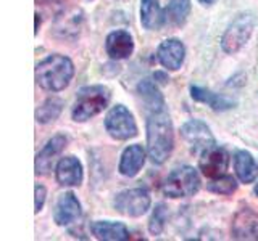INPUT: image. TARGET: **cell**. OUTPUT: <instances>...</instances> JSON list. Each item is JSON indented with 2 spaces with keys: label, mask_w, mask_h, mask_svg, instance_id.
I'll use <instances>...</instances> for the list:
<instances>
[{
  "label": "cell",
  "mask_w": 258,
  "mask_h": 241,
  "mask_svg": "<svg viewBox=\"0 0 258 241\" xmlns=\"http://www.w3.org/2000/svg\"><path fill=\"white\" fill-rule=\"evenodd\" d=\"M174 148L173 123L166 109L152 111L147 116V153L153 164H163Z\"/></svg>",
  "instance_id": "cell-1"
},
{
  "label": "cell",
  "mask_w": 258,
  "mask_h": 241,
  "mask_svg": "<svg viewBox=\"0 0 258 241\" xmlns=\"http://www.w3.org/2000/svg\"><path fill=\"white\" fill-rule=\"evenodd\" d=\"M73 76H75V66L64 55H50L36 66V82L48 92L64 90L70 85Z\"/></svg>",
  "instance_id": "cell-2"
},
{
  "label": "cell",
  "mask_w": 258,
  "mask_h": 241,
  "mask_svg": "<svg viewBox=\"0 0 258 241\" xmlns=\"http://www.w3.org/2000/svg\"><path fill=\"white\" fill-rule=\"evenodd\" d=\"M111 98L110 88L105 85H87L78 92L75 106L71 109V117L76 123H86L94 116L107 109Z\"/></svg>",
  "instance_id": "cell-3"
},
{
  "label": "cell",
  "mask_w": 258,
  "mask_h": 241,
  "mask_svg": "<svg viewBox=\"0 0 258 241\" xmlns=\"http://www.w3.org/2000/svg\"><path fill=\"white\" fill-rule=\"evenodd\" d=\"M200 175L194 167L182 166L168 175L163 193L168 198H189L200 190Z\"/></svg>",
  "instance_id": "cell-4"
},
{
  "label": "cell",
  "mask_w": 258,
  "mask_h": 241,
  "mask_svg": "<svg viewBox=\"0 0 258 241\" xmlns=\"http://www.w3.org/2000/svg\"><path fill=\"white\" fill-rule=\"evenodd\" d=\"M255 29V16L252 13H242L234 20L221 37V48L229 55L237 53L244 47Z\"/></svg>",
  "instance_id": "cell-5"
},
{
  "label": "cell",
  "mask_w": 258,
  "mask_h": 241,
  "mask_svg": "<svg viewBox=\"0 0 258 241\" xmlns=\"http://www.w3.org/2000/svg\"><path fill=\"white\" fill-rule=\"evenodd\" d=\"M105 129L115 140H129L137 135V126L133 112L124 104L113 106L105 116Z\"/></svg>",
  "instance_id": "cell-6"
},
{
  "label": "cell",
  "mask_w": 258,
  "mask_h": 241,
  "mask_svg": "<svg viewBox=\"0 0 258 241\" xmlns=\"http://www.w3.org/2000/svg\"><path fill=\"white\" fill-rule=\"evenodd\" d=\"M150 193L145 188H129L119 191L115 196V209L129 217H141L150 207Z\"/></svg>",
  "instance_id": "cell-7"
},
{
  "label": "cell",
  "mask_w": 258,
  "mask_h": 241,
  "mask_svg": "<svg viewBox=\"0 0 258 241\" xmlns=\"http://www.w3.org/2000/svg\"><path fill=\"white\" fill-rule=\"evenodd\" d=\"M199 167L202 174L208 179H216V177L224 175L229 167V155L228 151L221 147L212 145L210 148L202 151L199 161Z\"/></svg>",
  "instance_id": "cell-8"
},
{
  "label": "cell",
  "mask_w": 258,
  "mask_h": 241,
  "mask_svg": "<svg viewBox=\"0 0 258 241\" xmlns=\"http://www.w3.org/2000/svg\"><path fill=\"white\" fill-rule=\"evenodd\" d=\"M182 139L187 142L194 151H204L215 145V137L210 127L199 119H190L181 127Z\"/></svg>",
  "instance_id": "cell-9"
},
{
  "label": "cell",
  "mask_w": 258,
  "mask_h": 241,
  "mask_svg": "<svg viewBox=\"0 0 258 241\" xmlns=\"http://www.w3.org/2000/svg\"><path fill=\"white\" fill-rule=\"evenodd\" d=\"M83 211H81V203L79 199L76 198L75 193L67 191L58 198L53 209V220L56 225L60 227H67V225L75 223Z\"/></svg>",
  "instance_id": "cell-10"
},
{
  "label": "cell",
  "mask_w": 258,
  "mask_h": 241,
  "mask_svg": "<svg viewBox=\"0 0 258 241\" xmlns=\"http://www.w3.org/2000/svg\"><path fill=\"white\" fill-rule=\"evenodd\" d=\"M160 64L168 71L181 69L185 58V47L179 39H166L160 44L157 50Z\"/></svg>",
  "instance_id": "cell-11"
},
{
  "label": "cell",
  "mask_w": 258,
  "mask_h": 241,
  "mask_svg": "<svg viewBox=\"0 0 258 241\" xmlns=\"http://www.w3.org/2000/svg\"><path fill=\"white\" fill-rule=\"evenodd\" d=\"M232 238L258 239V214L250 207H242L232 219Z\"/></svg>",
  "instance_id": "cell-12"
},
{
  "label": "cell",
  "mask_w": 258,
  "mask_h": 241,
  "mask_svg": "<svg viewBox=\"0 0 258 241\" xmlns=\"http://www.w3.org/2000/svg\"><path fill=\"white\" fill-rule=\"evenodd\" d=\"M105 50L111 60H126L134 52V39L127 31H113L105 40Z\"/></svg>",
  "instance_id": "cell-13"
},
{
  "label": "cell",
  "mask_w": 258,
  "mask_h": 241,
  "mask_svg": "<svg viewBox=\"0 0 258 241\" xmlns=\"http://www.w3.org/2000/svg\"><path fill=\"white\" fill-rule=\"evenodd\" d=\"M56 182L63 187H78L83 182V164L75 156H64L58 161L55 169Z\"/></svg>",
  "instance_id": "cell-14"
},
{
  "label": "cell",
  "mask_w": 258,
  "mask_h": 241,
  "mask_svg": "<svg viewBox=\"0 0 258 241\" xmlns=\"http://www.w3.org/2000/svg\"><path fill=\"white\" fill-rule=\"evenodd\" d=\"M67 143H68V139L61 134L52 137V139L47 142L42 151L37 153V156H36V174L37 175H45L50 172L55 158L64 150Z\"/></svg>",
  "instance_id": "cell-15"
},
{
  "label": "cell",
  "mask_w": 258,
  "mask_h": 241,
  "mask_svg": "<svg viewBox=\"0 0 258 241\" xmlns=\"http://www.w3.org/2000/svg\"><path fill=\"white\" fill-rule=\"evenodd\" d=\"M91 230L92 235L102 241H126L131 238L126 225L119 222L97 220L91 225Z\"/></svg>",
  "instance_id": "cell-16"
},
{
  "label": "cell",
  "mask_w": 258,
  "mask_h": 241,
  "mask_svg": "<svg viewBox=\"0 0 258 241\" xmlns=\"http://www.w3.org/2000/svg\"><path fill=\"white\" fill-rule=\"evenodd\" d=\"M145 163V150L142 145H129L123 151L119 161V174L124 177H134L139 174Z\"/></svg>",
  "instance_id": "cell-17"
},
{
  "label": "cell",
  "mask_w": 258,
  "mask_h": 241,
  "mask_svg": "<svg viewBox=\"0 0 258 241\" xmlns=\"http://www.w3.org/2000/svg\"><path fill=\"white\" fill-rule=\"evenodd\" d=\"M190 96L199 103H205L207 106H210L215 111H228L231 108L236 106V101L228 96L215 93L212 90H207V88H202L199 85H192L190 87Z\"/></svg>",
  "instance_id": "cell-18"
},
{
  "label": "cell",
  "mask_w": 258,
  "mask_h": 241,
  "mask_svg": "<svg viewBox=\"0 0 258 241\" xmlns=\"http://www.w3.org/2000/svg\"><path fill=\"white\" fill-rule=\"evenodd\" d=\"M137 93L141 95V98L145 104V109L147 112L152 111H160V109H166V103L161 92L158 90L157 82L152 79H142L139 84H137Z\"/></svg>",
  "instance_id": "cell-19"
},
{
  "label": "cell",
  "mask_w": 258,
  "mask_h": 241,
  "mask_svg": "<svg viewBox=\"0 0 258 241\" xmlns=\"http://www.w3.org/2000/svg\"><path fill=\"white\" fill-rule=\"evenodd\" d=\"M166 23V13L158 0H141V24L149 31H157Z\"/></svg>",
  "instance_id": "cell-20"
},
{
  "label": "cell",
  "mask_w": 258,
  "mask_h": 241,
  "mask_svg": "<svg viewBox=\"0 0 258 241\" xmlns=\"http://www.w3.org/2000/svg\"><path fill=\"white\" fill-rule=\"evenodd\" d=\"M234 169L242 183H252L258 175V164L248 151L240 150L234 155Z\"/></svg>",
  "instance_id": "cell-21"
},
{
  "label": "cell",
  "mask_w": 258,
  "mask_h": 241,
  "mask_svg": "<svg viewBox=\"0 0 258 241\" xmlns=\"http://www.w3.org/2000/svg\"><path fill=\"white\" fill-rule=\"evenodd\" d=\"M190 13V0H171L166 7V23L182 26Z\"/></svg>",
  "instance_id": "cell-22"
},
{
  "label": "cell",
  "mask_w": 258,
  "mask_h": 241,
  "mask_svg": "<svg viewBox=\"0 0 258 241\" xmlns=\"http://www.w3.org/2000/svg\"><path fill=\"white\" fill-rule=\"evenodd\" d=\"M63 109V101L56 96H52V98H47L36 111V120L40 124H48L55 120L60 116V112Z\"/></svg>",
  "instance_id": "cell-23"
},
{
  "label": "cell",
  "mask_w": 258,
  "mask_h": 241,
  "mask_svg": "<svg viewBox=\"0 0 258 241\" xmlns=\"http://www.w3.org/2000/svg\"><path fill=\"white\" fill-rule=\"evenodd\" d=\"M207 190L216 195H232L237 190V182L231 175H220L207 183Z\"/></svg>",
  "instance_id": "cell-24"
},
{
  "label": "cell",
  "mask_w": 258,
  "mask_h": 241,
  "mask_svg": "<svg viewBox=\"0 0 258 241\" xmlns=\"http://www.w3.org/2000/svg\"><path fill=\"white\" fill-rule=\"evenodd\" d=\"M168 220V209L165 204H157L149 220V231L152 235H160L163 231Z\"/></svg>",
  "instance_id": "cell-25"
},
{
  "label": "cell",
  "mask_w": 258,
  "mask_h": 241,
  "mask_svg": "<svg viewBox=\"0 0 258 241\" xmlns=\"http://www.w3.org/2000/svg\"><path fill=\"white\" fill-rule=\"evenodd\" d=\"M45 196H47V190L44 185L36 183V214L42 211L44 203H45Z\"/></svg>",
  "instance_id": "cell-26"
},
{
  "label": "cell",
  "mask_w": 258,
  "mask_h": 241,
  "mask_svg": "<svg viewBox=\"0 0 258 241\" xmlns=\"http://www.w3.org/2000/svg\"><path fill=\"white\" fill-rule=\"evenodd\" d=\"M37 4H40L42 7H47V8L52 7L55 10H60L64 4V0H37Z\"/></svg>",
  "instance_id": "cell-27"
},
{
  "label": "cell",
  "mask_w": 258,
  "mask_h": 241,
  "mask_svg": "<svg viewBox=\"0 0 258 241\" xmlns=\"http://www.w3.org/2000/svg\"><path fill=\"white\" fill-rule=\"evenodd\" d=\"M153 79H155L157 82H160V84H166L169 80L165 72H155V74H153Z\"/></svg>",
  "instance_id": "cell-28"
},
{
  "label": "cell",
  "mask_w": 258,
  "mask_h": 241,
  "mask_svg": "<svg viewBox=\"0 0 258 241\" xmlns=\"http://www.w3.org/2000/svg\"><path fill=\"white\" fill-rule=\"evenodd\" d=\"M39 26H40V18H39V13H36V34L39 32Z\"/></svg>",
  "instance_id": "cell-29"
},
{
  "label": "cell",
  "mask_w": 258,
  "mask_h": 241,
  "mask_svg": "<svg viewBox=\"0 0 258 241\" xmlns=\"http://www.w3.org/2000/svg\"><path fill=\"white\" fill-rule=\"evenodd\" d=\"M199 2H200V4H204V5H212V4L215 2V0H199Z\"/></svg>",
  "instance_id": "cell-30"
},
{
  "label": "cell",
  "mask_w": 258,
  "mask_h": 241,
  "mask_svg": "<svg viewBox=\"0 0 258 241\" xmlns=\"http://www.w3.org/2000/svg\"><path fill=\"white\" fill-rule=\"evenodd\" d=\"M253 191H255V195H256V196H258V183H256V185H255V190H253Z\"/></svg>",
  "instance_id": "cell-31"
}]
</instances>
